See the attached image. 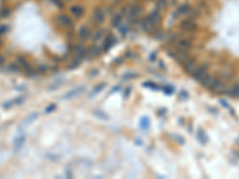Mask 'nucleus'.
Segmentation results:
<instances>
[{
	"label": "nucleus",
	"instance_id": "24",
	"mask_svg": "<svg viewBox=\"0 0 239 179\" xmlns=\"http://www.w3.org/2000/svg\"><path fill=\"white\" fill-rule=\"evenodd\" d=\"M148 126H149V119L146 118V117H143L141 121H140V127H141L142 129H146V128H148Z\"/></svg>",
	"mask_w": 239,
	"mask_h": 179
},
{
	"label": "nucleus",
	"instance_id": "29",
	"mask_svg": "<svg viewBox=\"0 0 239 179\" xmlns=\"http://www.w3.org/2000/svg\"><path fill=\"white\" fill-rule=\"evenodd\" d=\"M105 87V84H102V85H98L95 90H93V93H92V96H95V95H97L99 91H102V90Z\"/></svg>",
	"mask_w": 239,
	"mask_h": 179
},
{
	"label": "nucleus",
	"instance_id": "2",
	"mask_svg": "<svg viewBox=\"0 0 239 179\" xmlns=\"http://www.w3.org/2000/svg\"><path fill=\"white\" fill-rule=\"evenodd\" d=\"M181 29L182 30H184V31H188V32H191V31H194V30H196V27H197V25L193 22V19H190V18H187V19H184V20H182L181 22Z\"/></svg>",
	"mask_w": 239,
	"mask_h": 179
},
{
	"label": "nucleus",
	"instance_id": "22",
	"mask_svg": "<svg viewBox=\"0 0 239 179\" xmlns=\"http://www.w3.org/2000/svg\"><path fill=\"white\" fill-rule=\"evenodd\" d=\"M9 71L12 72V73H18L20 71V66L17 62H12V64L9 65Z\"/></svg>",
	"mask_w": 239,
	"mask_h": 179
},
{
	"label": "nucleus",
	"instance_id": "12",
	"mask_svg": "<svg viewBox=\"0 0 239 179\" xmlns=\"http://www.w3.org/2000/svg\"><path fill=\"white\" fill-rule=\"evenodd\" d=\"M148 20L151 22L153 25H158V23L160 20V12H159V10H154V11H152L151 13H149Z\"/></svg>",
	"mask_w": 239,
	"mask_h": 179
},
{
	"label": "nucleus",
	"instance_id": "15",
	"mask_svg": "<svg viewBox=\"0 0 239 179\" xmlns=\"http://www.w3.org/2000/svg\"><path fill=\"white\" fill-rule=\"evenodd\" d=\"M84 87H78V88H75V90H73V91H70L67 95H65V96H62V98L64 99H68V98H72V97H75V96H78L80 92H83L84 91Z\"/></svg>",
	"mask_w": 239,
	"mask_h": 179
},
{
	"label": "nucleus",
	"instance_id": "20",
	"mask_svg": "<svg viewBox=\"0 0 239 179\" xmlns=\"http://www.w3.org/2000/svg\"><path fill=\"white\" fill-rule=\"evenodd\" d=\"M87 54H88L90 56H98V55L101 54V48L97 47V45H92L91 49L87 50Z\"/></svg>",
	"mask_w": 239,
	"mask_h": 179
},
{
	"label": "nucleus",
	"instance_id": "26",
	"mask_svg": "<svg viewBox=\"0 0 239 179\" xmlns=\"http://www.w3.org/2000/svg\"><path fill=\"white\" fill-rule=\"evenodd\" d=\"M7 30H9V26L6 24H1V25H0V36L5 35L7 32Z\"/></svg>",
	"mask_w": 239,
	"mask_h": 179
},
{
	"label": "nucleus",
	"instance_id": "10",
	"mask_svg": "<svg viewBox=\"0 0 239 179\" xmlns=\"http://www.w3.org/2000/svg\"><path fill=\"white\" fill-rule=\"evenodd\" d=\"M78 35H79V37H80L81 40H87V38L91 37V31H90V29H88L87 26L83 25V26H80V29L78 30Z\"/></svg>",
	"mask_w": 239,
	"mask_h": 179
},
{
	"label": "nucleus",
	"instance_id": "18",
	"mask_svg": "<svg viewBox=\"0 0 239 179\" xmlns=\"http://www.w3.org/2000/svg\"><path fill=\"white\" fill-rule=\"evenodd\" d=\"M38 117V113L37 112H35V113H31V115H30L26 119H25V121L22 123V127H26V126H29L30 123H31L33 121H35V119Z\"/></svg>",
	"mask_w": 239,
	"mask_h": 179
},
{
	"label": "nucleus",
	"instance_id": "14",
	"mask_svg": "<svg viewBox=\"0 0 239 179\" xmlns=\"http://www.w3.org/2000/svg\"><path fill=\"white\" fill-rule=\"evenodd\" d=\"M212 80H213V77H212V75H209V74H204V75L200 79L201 85L204 86V87H209V86H211Z\"/></svg>",
	"mask_w": 239,
	"mask_h": 179
},
{
	"label": "nucleus",
	"instance_id": "27",
	"mask_svg": "<svg viewBox=\"0 0 239 179\" xmlns=\"http://www.w3.org/2000/svg\"><path fill=\"white\" fill-rule=\"evenodd\" d=\"M166 5H167L166 0H157V6H158L159 9H165Z\"/></svg>",
	"mask_w": 239,
	"mask_h": 179
},
{
	"label": "nucleus",
	"instance_id": "8",
	"mask_svg": "<svg viewBox=\"0 0 239 179\" xmlns=\"http://www.w3.org/2000/svg\"><path fill=\"white\" fill-rule=\"evenodd\" d=\"M115 36L112 35V34H108L106 35V37L104 38V41H103V44H102V49L104 50V51H108L111 47H112V44L115 43Z\"/></svg>",
	"mask_w": 239,
	"mask_h": 179
},
{
	"label": "nucleus",
	"instance_id": "4",
	"mask_svg": "<svg viewBox=\"0 0 239 179\" xmlns=\"http://www.w3.org/2000/svg\"><path fill=\"white\" fill-rule=\"evenodd\" d=\"M207 68L208 65H201V66H196V68L193 71L191 75L195 80H200L204 74H207Z\"/></svg>",
	"mask_w": 239,
	"mask_h": 179
},
{
	"label": "nucleus",
	"instance_id": "28",
	"mask_svg": "<svg viewBox=\"0 0 239 179\" xmlns=\"http://www.w3.org/2000/svg\"><path fill=\"white\" fill-rule=\"evenodd\" d=\"M197 136L200 137V141H201L202 143H204V142L207 141V137H206V136H203V131H202L201 129L197 131Z\"/></svg>",
	"mask_w": 239,
	"mask_h": 179
},
{
	"label": "nucleus",
	"instance_id": "9",
	"mask_svg": "<svg viewBox=\"0 0 239 179\" xmlns=\"http://www.w3.org/2000/svg\"><path fill=\"white\" fill-rule=\"evenodd\" d=\"M176 49H177V48H176ZM189 56H190V54H189L188 50H178V49H177V53H176V55H175V58L182 65Z\"/></svg>",
	"mask_w": 239,
	"mask_h": 179
},
{
	"label": "nucleus",
	"instance_id": "5",
	"mask_svg": "<svg viewBox=\"0 0 239 179\" xmlns=\"http://www.w3.org/2000/svg\"><path fill=\"white\" fill-rule=\"evenodd\" d=\"M57 23L59 25H61L62 27H66V29L73 27V22L67 14H60L57 17Z\"/></svg>",
	"mask_w": 239,
	"mask_h": 179
},
{
	"label": "nucleus",
	"instance_id": "11",
	"mask_svg": "<svg viewBox=\"0 0 239 179\" xmlns=\"http://www.w3.org/2000/svg\"><path fill=\"white\" fill-rule=\"evenodd\" d=\"M190 10H191V7H190L189 4H183V5H181V6H178V9L176 10L173 17L176 18V17H179V14H187Z\"/></svg>",
	"mask_w": 239,
	"mask_h": 179
},
{
	"label": "nucleus",
	"instance_id": "17",
	"mask_svg": "<svg viewBox=\"0 0 239 179\" xmlns=\"http://www.w3.org/2000/svg\"><path fill=\"white\" fill-rule=\"evenodd\" d=\"M121 23H122V13L115 14L114 18H112V22H111L112 26H114V27H118L120 25H121Z\"/></svg>",
	"mask_w": 239,
	"mask_h": 179
},
{
	"label": "nucleus",
	"instance_id": "3",
	"mask_svg": "<svg viewBox=\"0 0 239 179\" xmlns=\"http://www.w3.org/2000/svg\"><path fill=\"white\" fill-rule=\"evenodd\" d=\"M183 65V68H184V71L187 72V73H189V74H191L193 73V71L196 68V58L195 57H188L185 61L182 64Z\"/></svg>",
	"mask_w": 239,
	"mask_h": 179
},
{
	"label": "nucleus",
	"instance_id": "30",
	"mask_svg": "<svg viewBox=\"0 0 239 179\" xmlns=\"http://www.w3.org/2000/svg\"><path fill=\"white\" fill-rule=\"evenodd\" d=\"M79 62H80L79 60H77V58H75V61L71 62V65L68 66V68H70V69H74V68H77V67L79 66Z\"/></svg>",
	"mask_w": 239,
	"mask_h": 179
},
{
	"label": "nucleus",
	"instance_id": "33",
	"mask_svg": "<svg viewBox=\"0 0 239 179\" xmlns=\"http://www.w3.org/2000/svg\"><path fill=\"white\" fill-rule=\"evenodd\" d=\"M95 115H96V116H98V117H101V118H104V119H106V118H108V116H106L105 113H102V112H101V113H98L97 111H95Z\"/></svg>",
	"mask_w": 239,
	"mask_h": 179
},
{
	"label": "nucleus",
	"instance_id": "32",
	"mask_svg": "<svg viewBox=\"0 0 239 179\" xmlns=\"http://www.w3.org/2000/svg\"><path fill=\"white\" fill-rule=\"evenodd\" d=\"M55 108H56V106H55V105H53V104H50V105H49V106H48V108H47V109H46V112H47V113H50V112H51V111H54V110H55Z\"/></svg>",
	"mask_w": 239,
	"mask_h": 179
},
{
	"label": "nucleus",
	"instance_id": "25",
	"mask_svg": "<svg viewBox=\"0 0 239 179\" xmlns=\"http://www.w3.org/2000/svg\"><path fill=\"white\" fill-rule=\"evenodd\" d=\"M48 72V67L46 65H40L38 68H37V73H41V74H44Z\"/></svg>",
	"mask_w": 239,
	"mask_h": 179
},
{
	"label": "nucleus",
	"instance_id": "13",
	"mask_svg": "<svg viewBox=\"0 0 239 179\" xmlns=\"http://www.w3.org/2000/svg\"><path fill=\"white\" fill-rule=\"evenodd\" d=\"M71 13L75 17V18H80L84 14V7L80 5H74L71 7Z\"/></svg>",
	"mask_w": 239,
	"mask_h": 179
},
{
	"label": "nucleus",
	"instance_id": "6",
	"mask_svg": "<svg viewBox=\"0 0 239 179\" xmlns=\"http://www.w3.org/2000/svg\"><path fill=\"white\" fill-rule=\"evenodd\" d=\"M92 19L96 24H102L105 19V13L101 7H97L92 13Z\"/></svg>",
	"mask_w": 239,
	"mask_h": 179
},
{
	"label": "nucleus",
	"instance_id": "23",
	"mask_svg": "<svg viewBox=\"0 0 239 179\" xmlns=\"http://www.w3.org/2000/svg\"><path fill=\"white\" fill-rule=\"evenodd\" d=\"M104 32H105L104 30H98V31H96V32H95V35L92 36V40H93L95 42L99 41V40L103 37V34H104Z\"/></svg>",
	"mask_w": 239,
	"mask_h": 179
},
{
	"label": "nucleus",
	"instance_id": "16",
	"mask_svg": "<svg viewBox=\"0 0 239 179\" xmlns=\"http://www.w3.org/2000/svg\"><path fill=\"white\" fill-rule=\"evenodd\" d=\"M228 95L233 98H238L239 97V84H235L234 86H232L228 90Z\"/></svg>",
	"mask_w": 239,
	"mask_h": 179
},
{
	"label": "nucleus",
	"instance_id": "31",
	"mask_svg": "<svg viewBox=\"0 0 239 179\" xmlns=\"http://www.w3.org/2000/svg\"><path fill=\"white\" fill-rule=\"evenodd\" d=\"M24 100V97H19V98H16L14 99V105H20Z\"/></svg>",
	"mask_w": 239,
	"mask_h": 179
},
{
	"label": "nucleus",
	"instance_id": "1",
	"mask_svg": "<svg viewBox=\"0 0 239 179\" xmlns=\"http://www.w3.org/2000/svg\"><path fill=\"white\" fill-rule=\"evenodd\" d=\"M73 55H74V57L77 58V60H83L86 55H87V49L84 47V44L83 43H75L74 45H73Z\"/></svg>",
	"mask_w": 239,
	"mask_h": 179
},
{
	"label": "nucleus",
	"instance_id": "21",
	"mask_svg": "<svg viewBox=\"0 0 239 179\" xmlns=\"http://www.w3.org/2000/svg\"><path fill=\"white\" fill-rule=\"evenodd\" d=\"M10 14H11L10 7H7V6L1 7V10H0V18H7Z\"/></svg>",
	"mask_w": 239,
	"mask_h": 179
},
{
	"label": "nucleus",
	"instance_id": "7",
	"mask_svg": "<svg viewBox=\"0 0 239 179\" xmlns=\"http://www.w3.org/2000/svg\"><path fill=\"white\" fill-rule=\"evenodd\" d=\"M193 44H191V41L190 40H187V38H183V40H178L177 41V45L176 48L178 50H188L190 51Z\"/></svg>",
	"mask_w": 239,
	"mask_h": 179
},
{
	"label": "nucleus",
	"instance_id": "19",
	"mask_svg": "<svg viewBox=\"0 0 239 179\" xmlns=\"http://www.w3.org/2000/svg\"><path fill=\"white\" fill-rule=\"evenodd\" d=\"M24 142H25V136H20V137H18V139H16V140H14L13 147H14L16 151H19L20 147L24 144Z\"/></svg>",
	"mask_w": 239,
	"mask_h": 179
}]
</instances>
